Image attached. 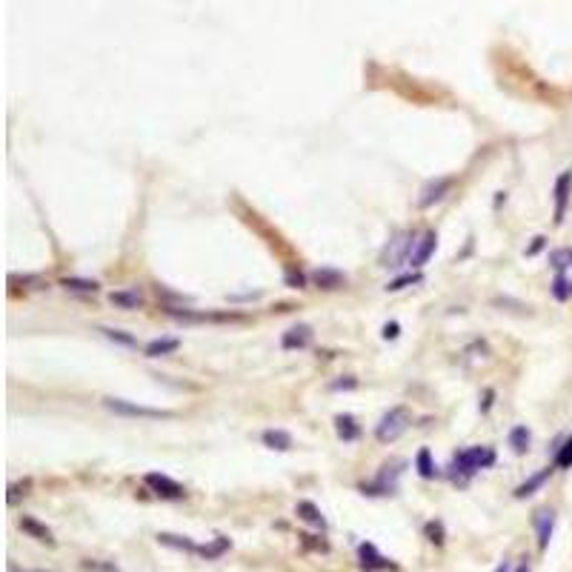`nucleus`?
I'll list each match as a JSON object with an SVG mask.
<instances>
[{"label":"nucleus","mask_w":572,"mask_h":572,"mask_svg":"<svg viewBox=\"0 0 572 572\" xmlns=\"http://www.w3.org/2000/svg\"><path fill=\"white\" fill-rule=\"evenodd\" d=\"M409 424H412L409 409H407V407H392V409L378 421L375 438H378L380 444H392V441H398V438L409 429Z\"/></svg>","instance_id":"f03ea898"},{"label":"nucleus","mask_w":572,"mask_h":572,"mask_svg":"<svg viewBox=\"0 0 572 572\" xmlns=\"http://www.w3.org/2000/svg\"><path fill=\"white\" fill-rule=\"evenodd\" d=\"M295 512H298V518H300V521H307V524H312V527H318V529H327V518H323V512H320L312 501H300V504L295 507Z\"/></svg>","instance_id":"2eb2a0df"},{"label":"nucleus","mask_w":572,"mask_h":572,"mask_svg":"<svg viewBox=\"0 0 572 572\" xmlns=\"http://www.w3.org/2000/svg\"><path fill=\"white\" fill-rule=\"evenodd\" d=\"M552 295H555V300H566L572 295V283H566V278L558 275L555 280H552Z\"/></svg>","instance_id":"c756f323"},{"label":"nucleus","mask_w":572,"mask_h":572,"mask_svg":"<svg viewBox=\"0 0 572 572\" xmlns=\"http://www.w3.org/2000/svg\"><path fill=\"white\" fill-rule=\"evenodd\" d=\"M569 189H572V169L561 172L555 181V223H564L566 203H569Z\"/></svg>","instance_id":"1a4fd4ad"},{"label":"nucleus","mask_w":572,"mask_h":572,"mask_svg":"<svg viewBox=\"0 0 572 572\" xmlns=\"http://www.w3.org/2000/svg\"><path fill=\"white\" fill-rule=\"evenodd\" d=\"M335 429H338V438H343V441H358L360 438V427H358V421L352 415H338Z\"/></svg>","instance_id":"aec40b11"},{"label":"nucleus","mask_w":572,"mask_h":572,"mask_svg":"<svg viewBox=\"0 0 572 572\" xmlns=\"http://www.w3.org/2000/svg\"><path fill=\"white\" fill-rule=\"evenodd\" d=\"M303 280H307V278H303L300 272H286V283H289V286H303Z\"/></svg>","instance_id":"473e14b6"},{"label":"nucleus","mask_w":572,"mask_h":572,"mask_svg":"<svg viewBox=\"0 0 572 572\" xmlns=\"http://www.w3.org/2000/svg\"><path fill=\"white\" fill-rule=\"evenodd\" d=\"M358 555H360V569H367V572H378V569H389L392 566V561L387 555H380L372 544H360Z\"/></svg>","instance_id":"9d476101"},{"label":"nucleus","mask_w":572,"mask_h":572,"mask_svg":"<svg viewBox=\"0 0 572 572\" xmlns=\"http://www.w3.org/2000/svg\"><path fill=\"white\" fill-rule=\"evenodd\" d=\"M435 246H438V235H435V232H424V235H421V241L415 243V252H412V258H409V266H412V269H421V266L432 258Z\"/></svg>","instance_id":"9b49d317"},{"label":"nucleus","mask_w":572,"mask_h":572,"mask_svg":"<svg viewBox=\"0 0 572 572\" xmlns=\"http://www.w3.org/2000/svg\"><path fill=\"white\" fill-rule=\"evenodd\" d=\"M555 467L558 469H572V435L564 441V447L558 449V455H555Z\"/></svg>","instance_id":"bb28decb"},{"label":"nucleus","mask_w":572,"mask_h":572,"mask_svg":"<svg viewBox=\"0 0 572 572\" xmlns=\"http://www.w3.org/2000/svg\"><path fill=\"white\" fill-rule=\"evenodd\" d=\"M518 572H529V564L524 561V564H518Z\"/></svg>","instance_id":"c9c22d12"},{"label":"nucleus","mask_w":572,"mask_h":572,"mask_svg":"<svg viewBox=\"0 0 572 572\" xmlns=\"http://www.w3.org/2000/svg\"><path fill=\"white\" fill-rule=\"evenodd\" d=\"M495 464V452L489 447H469L464 452L455 455L452 461V478L458 481V475H461V484H467V478H472L478 469H489Z\"/></svg>","instance_id":"f257e3e1"},{"label":"nucleus","mask_w":572,"mask_h":572,"mask_svg":"<svg viewBox=\"0 0 572 572\" xmlns=\"http://www.w3.org/2000/svg\"><path fill=\"white\" fill-rule=\"evenodd\" d=\"M544 243H547V238H535V243H532L529 249H527V255H538L544 249Z\"/></svg>","instance_id":"f704fd0d"},{"label":"nucleus","mask_w":572,"mask_h":572,"mask_svg":"<svg viewBox=\"0 0 572 572\" xmlns=\"http://www.w3.org/2000/svg\"><path fill=\"white\" fill-rule=\"evenodd\" d=\"M34 572H43V569H34Z\"/></svg>","instance_id":"4c0bfd02"},{"label":"nucleus","mask_w":572,"mask_h":572,"mask_svg":"<svg viewBox=\"0 0 572 572\" xmlns=\"http://www.w3.org/2000/svg\"><path fill=\"white\" fill-rule=\"evenodd\" d=\"M263 447L278 449V452H286V449H292V435H289V432H283V429H266V432H263Z\"/></svg>","instance_id":"6ab92c4d"},{"label":"nucleus","mask_w":572,"mask_h":572,"mask_svg":"<svg viewBox=\"0 0 572 572\" xmlns=\"http://www.w3.org/2000/svg\"><path fill=\"white\" fill-rule=\"evenodd\" d=\"M549 475H552V469H541V472H535L532 478H527L518 489H515V498H529V495H535L547 481H549Z\"/></svg>","instance_id":"dca6fc26"},{"label":"nucleus","mask_w":572,"mask_h":572,"mask_svg":"<svg viewBox=\"0 0 572 572\" xmlns=\"http://www.w3.org/2000/svg\"><path fill=\"white\" fill-rule=\"evenodd\" d=\"M329 389H332V392H340V389H347V392H349V389H358V378H352V375H343L340 380H332Z\"/></svg>","instance_id":"7c9ffc66"},{"label":"nucleus","mask_w":572,"mask_h":572,"mask_svg":"<svg viewBox=\"0 0 572 572\" xmlns=\"http://www.w3.org/2000/svg\"><path fill=\"white\" fill-rule=\"evenodd\" d=\"M232 547V541H229L226 535H218L212 544H203V547H198V555L201 558H206V561H215V558H221L223 552Z\"/></svg>","instance_id":"4be33fe9"},{"label":"nucleus","mask_w":572,"mask_h":572,"mask_svg":"<svg viewBox=\"0 0 572 572\" xmlns=\"http://www.w3.org/2000/svg\"><path fill=\"white\" fill-rule=\"evenodd\" d=\"M103 407L114 415H123V418H149V421H169L175 418V412L169 409H152V407H143V404H135V400H123V398H103Z\"/></svg>","instance_id":"7ed1b4c3"},{"label":"nucleus","mask_w":572,"mask_h":572,"mask_svg":"<svg viewBox=\"0 0 572 572\" xmlns=\"http://www.w3.org/2000/svg\"><path fill=\"white\" fill-rule=\"evenodd\" d=\"M158 544H163L169 549H178V552H198L195 541H189L186 535H175V532H158Z\"/></svg>","instance_id":"a211bd4d"},{"label":"nucleus","mask_w":572,"mask_h":572,"mask_svg":"<svg viewBox=\"0 0 572 572\" xmlns=\"http://www.w3.org/2000/svg\"><path fill=\"white\" fill-rule=\"evenodd\" d=\"M101 332H103L109 340L121 343V347H138V340L132 338V335H126V332H121V329H109V327H101Z\"/></svg>","instance_id":"cd10ccee"},{"label":"nucleus","mask_w":572,"mask_h":572,"mask_svg":"<svg viewBox=\"0 0 572 572\" xmlns=\"http://www.w3.org/2000/svg\"><path fill=\"white\" fill-rule=\"evenodd\" d=\"M21 529L23 532H29V535L34 538V541H43V544H54V538H52V529L49 527H43L41 521H34V518H29V515H23L21 518Z\"/></svg>","instance_id":"f3484780"},{"label":"nucleus","mask_w":572,"mask_h":572,"mask_svg":"<svg viewBox=\"0 0 572 572\" xmlns=\"http://www.w3.org/2000/svg\"><path fill=\"white\" fill-rule=\"evenodd\" d=\"M549 263L555 266L558 272H564L566 266H572V249H555V252L549 255Z\"/></svg>","instance_id":"c85d7f7f"},{"label":"nucleus","mask_w":572,"mask_h":572,"mask_svg":"<svg viewBox=\"0 0 572 572\" xmlns=\"http://www.w3.org/2000/svg\"><path fill=\"white\" fill-rule=\"evenodd\" d=\"M415 238L409 232H398L387 246H384V252H380V266H400L404 261L412 258L415 252Z\"/></svg>","instance_id":"20e7f679"},{"label":"nucleus","mask_w":572,"mask_h":572,"mask_svg":"<svg viewBox=\"0 0 572 572\" xmlns=\"http://www.w3.org/2000/svg\"><path fill=\"white\" fill-rule=\"evenodd\" d=\"M529 444H532V432L527 427H515L509 432V447H512L515 455H524L529 449Z\"/></svg>","instance_id":"5701e85b"},{"label":"nucleus","mask_w":572,"mask_h":572,"mask_svg":"<svg viewBox=\"0 0 572 572\" xmlns=\"http://www.w3.org/2000/svg\"><path fill=\"white\" fill-rule=\"evenodd\" d=\"M181 349V340L178 338H155L146 343V358H163V355H172Z\"/></svg>","instance_id":"4468645a"},{"label":"nucleus","mask_w":572,"mask_h":572,"mask_svg":"<svg viewBox=\"0 0 572 572\" xmlns=\"http://www.w3.org/2000/svg\"><path fill=\"white\" fill-rule=\"evenodd\" d=\"M143 481H146V487L152 492L161 495V498H166V501H178V498H183V495H186V489L178 481H172L169 475H161V472H149Z\"/></svg>","instance_id":"423d86ee"},{"label":"nucleus","mask_w":572,"mask_h":572,"mask_svg":"<svg viewBox=\"0 0 572 572\" xmlns=\"http://www.w3.org/2000/svg\"><path fill=\"white\" fill-rule=\"evenodd\" d=\"M415 464H418V475H421V478H427V481L438 475V469H435V464H432V455H429V449H421V452H418Z\"/></svg>","instance_id":"b1692460"},{"label":"nucleus","mask_w":572,"mask_h":572,"mask_svg":"<svg viewBox=\"0 0 572 572\" xmlns=\"http://www.w3.org/2000/svg\"><path fill=\"white\" fill-rule=\"evenodd\" d=\"M109 300L114 303V307H121V309H138L141 303H143V298H141V292H138V289L112 292V295H109Z\"/></svg>","instance_id":"412c9836"},{"label":"nucleus","mask_w":572,"mask_h":572,"mask_svg":"<svg viewBox=\"0 0 572 572\" xmlns=\"http://www.w3.org/2000/svg\"><path fill=\"white\" fill-rule=\"evenodd\" d=\"M398 332H400V327H398L395 320H392V323H387V327H384V338H387V340H389V338H398Z\"/></svg>","instance_id":"72a5a7b5"},{"label":"nucleus","mask_w":572,"mask_h":572,"mask_svg":"<svg viewBox=\"0 0 572 572\" xmlns=\"http://www.w3.org/2000/svg\"><path fill=\"white\" fill-rule=\"evenodd\" d=\"M312 338H315V332H312L309 323H298V327H289V329L283 332L280 347H283L286 352H292V349H307L309 343H312Z\"/></svg>","instance_id":"0eeeda50"},{"label":"nucleus","mask_w":572,"mask_h":572,"mask_svg":"<svg viewBox=\"0 0 572 572\" xmlns=\"http://www.w3.org/2000/svg\"><path fill=\"white\" fill-rule=\"evenodd\" d=\"M498 572H509V566H507V564H504V566H498Z\"/></svg>","instance_id":"e433bc0d"},{"label":"nucleus","mask_w":572,"mask_h":572,"mask_svg":"<svg viewBox=\"0 0 572 572\" xmlns=\"http://www.w3.org/2000/svg\"><path fill=\"white\" fill-rule=\"evenodd\" d=\"M421 280H424L421 272H409V275H400V278L389 280V283H387V289H389V292H400V289H407V286H412V283H421Z\"/></svg>","instance_id":"a878e982"},{"label":"nucleus","mask_w":572,"mask_h":572,"mask_svg":"<svg viewBox=\"0 0 572 572\" xmlns=\"http://www.w3.org/2000/svg\"><path fill=\"white\" fill-rule=\"evenodd\" d=\"M427 535H429L432 544H441V541H444V538H441V524H429V527H427Z\"/></svg>","instance_id":"2f4dec72"},{"label":"nucleus","mask_w":572,"mask_h":572,"mask_svg":"<svg viewBox=\"0 0 572 572\" xmlns=\"http://www.w3.org/2000/svg\"><path fill=\"white\" fill-rule=\"evenodd\" d=\"M552 529H555V512H552V509L535 512V532H538V549H541V552L549 547Z\"/></svg>","instance_id":"f8f14e48"},{"label":"nucleus","mask_w":572,"mask_h":572,"mask_svg":"<svg viewBox=\"0 0 572 572\" xmlns=\"http://www.w3.org/2000/svg\"><path fill=\"white\" fill-rule=\"evenodd\" d=\"M452 183H455L452 178H435V181H429V183L421 189V198H418V206H421V209H429L432 203H438V201H441V198L449 192Z\"/></svg>","instance_id":"6e6552de"},{"label":"nucleus","mask_w":572,"mask_h":572,"mask_svg":"<svg viewBox=\"0 0 572 572\" xmlns=\"http://www.w3.org/2000/svg\"><path fill=\"white\" fill-rule=\"evenodd\" d=\"M400 472H404V461H392V464H387L384 469H380L375 484H369V487L364 484V487H360V492H364V495H395Z\"/></svg>","instance_id":"39448f33"},{"label":"nucleus","mask_w":572,"mask_h":572,"mask_svg":"<svg viewBox=\"0 0 572 572\" xmlns=\"http://www.w3.org/2000/svg\"><path fill=\"white\" fill-rule=\"evenodd\" d=\"M61 283L72 292H98V280H89V278H63Z\"/></svg>","instance_id":"393cba45"},{"label":"nucleus","mask_w":572,"mask_h":572,"mask_svg":"<svg viewBox=\"0 0 572 572\" xmlns=\"http://www.w3.org/2000/svg\"><path fill=\"white\" fill-rule=\"evenodd\" d=\"M312 280L320 286V289H338V286L347 283V275L338 272V269H329V266H320V269L312 272Z\"/></svg>","instance_id":"ddd939ff"}]
</instances>
